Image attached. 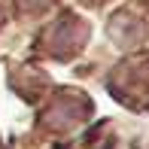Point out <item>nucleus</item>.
<instances>
[{"mask_svg": "<svg viewBox=\"0 0 149 149\" xmlns=\"http://www.w3.org/2000/svg\"><path fill=\"white\" fill-rule=\"evenodd\" d=\"M0 22H3V15H0Z\"/></svg>", "mask_w": 149, "mask_h": 149, "instance_id": "1", "label": "nucleus"}]
</instances>
